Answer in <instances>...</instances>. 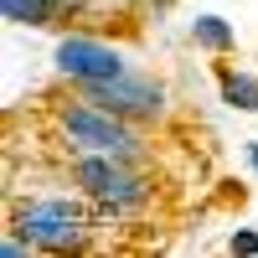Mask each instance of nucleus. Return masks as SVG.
Wrapping results in <instances>:
<instances>
[{
  "label": "nucleus",
  "mask_w": 258,
  "mask_h": 258,
  "mask_svg": "<svg viewBox=\"0 0 258 258\" xmlns=\"http://www.w3.org/2000/svg\"><path fill=\"white\" fill-rule=\"evenodd\" d=\"M57 129L62 140L83 155H124V160H140L145 155V140L135 119H119L109 109H98V103H57Z\"/></svg>",
  "instance_id": "obj_1"
},
{
  "label": "nucleus",
  "mask_w": 258,
  "mask_h": 258,
  "mask_svg": "<svg viewBox=\"0 0 258 258\" xmlns=\"http://www.w3.org/2000/svg\"><path fill=\"white\" fill-rule=\"evenodd\" d=\"M73 186L83 197H93L98 217H124V212L145 207V197H150L145 176L135 170V160H124V155H83L73 165Z\"/></svg>",
  "instance_id": "obj_2"
},
{
  "label": "nucleus",
  "mask_w": 258,
  "mask_h": 258,
  "mask_svg": "<svg viewBox=\"0 0 258 258\" xmlns=\"http://www.w3.org/2000/svg\"><path fill=\"white\" fill-rule=\"evenodd\" d=\"M11 232L26 238L41 253H78L88 243V227H83V212L68 197H52V202H26L11 212Z\"/></svg>",
  "instance_id": "obj_3"
},
{
  "label": "nucleus",
  "mask_w": 258,
  "mask_h": 258,
  "mask_svg": "<svg viewBox=\"0 0 258 258\" xmlns=\"http://www.w3.org/2000/svg\"><path fill=\"white\" fill-rule=\"evenodd\" d=\"M78 93L109 109L119 119H160L165 114V88L155 78H135V73H119V78H98V83H78Z\"/></svg>",
  "instance_id": "obj_4"
},
{
  "label": "nucleus",
  "mask_w": 258,
  "mask_h": 258,
  "mask_svg": "<svg viewBox=\"0 0 258 258\" xmlns=\"http://www.w3.org/2000/svg\"><path fill=\"white\" fill-rule=\"evenodd\" d=\"M57 73L73 83H98V78H119L129 68H124V52L103 47L93 36H62L57 41Z\"/></svg>",
  "instance_id": "obj_5"
},
{
  "label": "nucleus",
  "mask_w": 258,
  "mask_h": 258,
  "mask_svg": "<svg viewBox=\"0 0 258 258\" xmlns=\"http://www.w3.org/2000/svg\"><path fill=\"white\" fill-rule=\"evenodd\" d=\"M62 6H73V0H0V16L11 26H47Z\"/></svg>",
  "instance_id": "obj_6"
},
{
  "label": "nucleus",
  "mask_w": 258,
  "mask_h": 258,
  "mask_svg": "<svg viewBox=\"0 0 258 258\" xmlns=\"http://www.w3.org/2000/svg\"><path fill=\"white\" fill-rule=\"evenodd\" d=\"M222 103H232V109H243V114H258V78L222 68Z\"/></svg>",
  "instance_id": "obj_7"
},
{
  "label": "nucleus",
  "mask_w": 258,
  "mask_h": 258,
  "mask_svg": "<svg viewBox=\"0 0 258 258\" xmlns=\"http://www.w3.org/2000/svg\"><path fill=\"white\" fill-rule=\"evenodd\" d=\"M191 41H197V47H207V52H232V26L222 16H197L191 21Z\"/></svg>",
  "instance_id": "obj_8"
},
{
  "label": "nucleus",
  "mask_w": 258,
  "mask_h": 258,
  "mask_svg": "<svg viewBox=\"0 0 258 258\" xmlns=\"http://www.w3.org/2000/svg\"><path fill=\"white\" fill-rule=\"evenodd\" d=\"M227 253H248V258H258V232H253V227H238V232L227 238Z\"/></svg>",
  "instance_id": "obj_9"
},
{
  "label": "nucleus",
  "mask_w": 258,
  "mask_h": 258,
  "mask_svg": "<svg viewBox=\"0 0 258 258\" xmlns=\"http://www.w3.org/2000/svg\"><path fill=\"white\" fill-rule=\"evenodd\" d=\"M248 165H253V170H258V140H253V145H248Z\"/></svg>",
  "instance_id": "obj_10"
}]
</instances>
